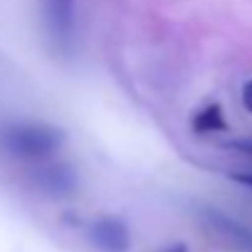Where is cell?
I'll return each instance as SVG.
<instances>
[{"instance_id": "1", "label": "cell", "mask_w": 252, "mask_h": 252, "mask_svg": "<svg viewBox=\"0 0 252 252\" xmlns=\"http://www.w3.org/2000/svg\"><path fill=\"white\" fill-rule=\"evenodd\" d=\"M66 142L64 130L49 123L15 120L0 125V152L22 159V162H44L52 159Z\"/></svg>"}, {"instance_id": "8", "label": "cell", "mask_w": 252, "mask_h": 252, "mask_svg": "<svg viewBox=\"0 0 252 252\" xmlns=\"http://www.w3.org/2000/svg\"><path fill=\"white\" fill-rule=\"evenodd\" d=\"M233 179H235L238 184H245V186H250L252 189V174H235Z\"/></svg>"}, {"instance_id": "5", "label": "cell", "mask_w": 252, "mask_h": 252, "mask_svg": "<svg viewBox=\"0 0 252 252\" xmlns=\"http://www.w3.org/2000/svg\"><path fill=\"white\" fill-rule=\"evenodd\" d=\"M37 184H39V189L62 196V193H71L76 189V176L66 167H44L37 174Z\"/></svg>"}, {"instance_id": "4", "label": "cell", "mask_w": 252, "mask_h": 252, "mask_svg": "<svg viewBox=\"0 0 252 252\" xmlns=\"http://www.w3.org/2000/svg\"><path fill=\"white\" fill-rule=\"evenodd\" d=\"M225 127L228 123H225V113L220 103H208L198 108L191 118V130L196 135H213V132H223Z\"/></svg>"}, {"instance_id": "7", "label": "cell", "mask_w": 252, "mask_h": 252, "mask_svg": "<svg viewBox=\"0 0 252 252\" xmlns=\"http://www.w3.org/2000/svg\"><path fill=\"white\" fill-rule=\"evenodd\" d=\"M240 100H243L245 110H248V113H252V79L243 84V91H240Z\"/></svg>"}, {"instance_id": "6", "label": "cell", "mask_w": 252, "mask_h": 252, "mask_svg": "<svg viewBox=\"0 0 252 252\" xmlns=\"http://www.w3.org/2000/svg\"><path fill=\"white\" fill-rule=\"evenodd\" d=\"M228 150H235L238 155L248 157L252 162V140H233V142H228Z\"/></svg>"}, {"instance_id": "3", "label": "cell", "mask_w": 252, "mask_h": 252, "mask_svg": "<svg viewBox=\"0 0 252 252\" xmlns=\"http://www.w3.org/2000/svg\"><path fill=\"white\" fill-rule=\"evenodd\" d=\"M88 238L98 252H127L132 245L127 225L115 216H100L88 225Z\"/></svg>"}, {"instance_id": "9", "label": "cell", "mask_w": 252, "mask_h": 252, "mask_svg": "<svg viewBox=\"0 0 252 252\" xmlns=\"http://www.w3.org/2000/svg\"><path fill=\"white\" fill-rule=\"evenodd\" d=\"M164 252H189V248H186V245H181V243H176V245H171V248H167Z\"/></svg>"}, {"instance_id": "2", "label": "cell", "mask_w": 252, "mask_h": 252, "mask_svg": "<svg viewBox=\"0 0 252 252\" xmlns=\"http://www.w3.org/2000/svg\"><path fill=\"white\" fill-rule=\"evenodd\" d=\"M42 27L57 54H69L76 39V0H42Z\"/></svg>"}]
</instances>
